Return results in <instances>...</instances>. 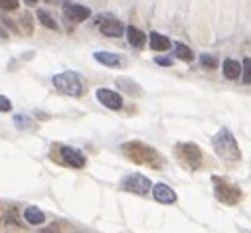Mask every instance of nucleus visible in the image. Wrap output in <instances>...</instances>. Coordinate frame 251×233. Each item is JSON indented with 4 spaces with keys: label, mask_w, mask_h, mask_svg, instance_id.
Listing matches in <instances>:
<instances>
[{
    "label": "nucleus",
    "mask_w": 251,
    "mask_h": 233,
    "mask_svg": "<svg viewBox=\"0 0 251 233\" xmlns=\"http://www.w3.org/2000/svg\"><path fill=\"white\" fill-rule=\"evenodd\" d=\"M212 146L216 150V154L229 164H235L241 160V150L237 146V140L233 137V133L226 127H222L214 137H212Z\"/></svg>",
    "instance_id": "f257e3e1"
},
{
    "label": "nucleus",
    "mask_w": 251,
    "mask_h": 233,
    "mask_svg": "<svg viewBox=\"0 0 251 233\" xmlns=\"http://www.w3.org/2000/svg\"><path fill=\"white\" fill-rule=\"evenodd\" d=\"M123 154L127 156L129 160L137 162V164H147V166H152V168H160L162 166V158L160 154L152 148V146H147L139 140H131V142H125L121 146Z\"/></svg>",
    "instance_id": "f03ea898"
},
{
    "label": "nucleus",
    "mask_w": 251,
    "mask_h": 233,
    "mask_svg": "<svg viewBox=\"0 0 251 233\" xmlns=\"http://www.w3.org/2000/svg\"><path fill=\"white\" fill-rule=\"evenodd\" d=\"M51 83L57 91H61L64 95H70V97H81L83 95V81H81V75L75 73V71H64V73H57L51 77Z\"/></svg>",
    "instance_id": "7ed1b4c3"
},
{
    "label": "nucleus",
    "mask_w": 251,
    "mask_h": 233,
    "mask_svg": "<svg viewBox=\"0 0 251 233\" xmlns=\"http://www.w3.org/2000/svg\"><path fill=\"white\" fill-rule=\"evenodd\" d=\"M212 184H214V196L222 202V204H227V206H235L241 202L243 194L239 190V186H235L233 182L226 180V178H220V176H212Z\"/></svg>",
    "instance_id": "20e7f679"
},
{
    "label": "nucleus",
    "mask_w": 251,
    "mask_h": 233,
    "mask_svg": "<svg viewBox=\"0 0 251 233\" xmlns=\"http://www.w3.org/2000/svg\"><path fill=\"white\" fill-rule=\"evenodd\" d=\"M174 152L178 156V162L184 164L188 170H198L202 166V148L194 142H178L174 146Z\"/></svg>",
    "instance_id": "39448f33"
},
{
    "label": "nucleus",
    "mask_w": 251,
    "mask_h": 233,
    "mask_svg": "<svg viewBox=\"0 0 251 233\" xmlns=\"http://www.w3.org/2000/svg\"><path fill=\"white\" fill-rule=\"evenodd\" d=\"M152 188V182L143 176V174H127L123 180H121V190L125 192H131V194H149V190Z\"/></svg>",
    "instance_id": "423d86ee"
},
{
    "label": "nucleus",
    "mask_w": 251,
    "mask_h": 233,
    "mask_svg": "<svg viewBox=\"0 0 251 233\" xmlns=\"http://www.w3.org/2000/svg\"><path fill=\"white\" fill-rule=\"evenodd\" d=\"M97 101L101 103V105H105L107 109H111V111H119L121 107H123V97H121V93H117V91H113V89H107V87H101V89H97Z\"/></svg>",
    "instance_id": "0eeeda50"
},
{
    "label": "nucleus",
    "mask_w": 251,
    "mask_h": 233,
    "mask_svg": "<svg viewBox=\"0 0 251 233\" xmlns=\"http://www.w3.org/2000/svg\"><path fill=\"white\" fill-rule=\"evenodd\" d=\"M59 154H61V158H64V162L68 166H72V168H83L85 162H87L85 160V154L81 150L74 148V146H61L59 148Z\"/></svg>",
    "instance_id": "6e6552de"
},
{
    "label": "nucleus",
    "mask_w": 251,
    "mask_h": 233,
    "mask_svg": "<svg viewBox=\"0 0 251 233\" xmlns=\"http://www.w3.org/2000/svg\"><path fill=\"white\" fill-rule=\"evenodd\" d=\"M99 30L103 36H109V38H119L125 34V26L121 20L113 18V16H105L101 22H99Z\"/></svg>",
    "instance_id": "1a4fd4ad"
},
{
    "label": "nucleus",
    "mask_w": 251,
    "mask_h": 233,
    "mask_svg": "<svg viewBox=\"0 0 251 233\" xmlns=\"http://www.w3.org/2000/svg\"><path fill=\"white\" fill-rule=\"evenodd\" d=\"M64 14L68 20L72 22H85L89 16H91V10L87 6H81V4H74V2H66L64 4Z\"/></svg>",
    "instance_id": "9d476101"
},
{
    "label": "nucleus",
    "mask_w": 251,
    "mask_h": 233,
    "mask_svg": "<svg viewBox=\"0 0 251 233\" xmlns=\"http://www.w3.org/2000/svg\"><path fill=\"white\" fill-rule=\"evenodd\" d=\"M151 190H152L154 200L160 202V204H164V206H166V204H174V202L178 200V198H176V192H174L170 186L162 184V182H160V184H154Z\"/></svg>",
    "instance_id": "9b49d317"
},
{
    "label": "nucleus",
    "mask_w": 251,
    "mask_h": 233,
    "mask_svg": "<svg viewBox=\"0 0 251 233\" xmlns=\"http://www.w3.org/2000/svg\"><path fill=\"white\" fill-rule=\"evenodd\" d=\"M93 57L105 68H123L125 66V57L119 53H111V51H95Z\"/></svg>",
    "instance_id": "f8f14e48"
},
{
    "label": "nucleus",
    "mask_w": 251,
    "mask_h": 233,
    "mask_svg": "<svg viewBox=\"0 0 251 233\" xmlns=\"http://www.w3.org/2000/svg\"><path fill=\"white\" fill-rule=\"evenodd\" d=\"M149 42H151V47H152L154 51H168V49L172 47V42H170L166 36L158 34V32H151Z\"/></svg>",
    "instance_id": "ddd939ff"
},
{
    "label": "nucleus",
    "mask_w": 251,
    "mask_h": 233,
    "mask_svg": "<svg viewBox=\"0 0 251 233\" xmlns=\"http://www.w3.org/2000/svg\"><path fill=\"white\" fill-rule=\"evenodd\" d=\"M125 32H127V40L133 47H143L147 44V34L135 26H129V28H125Z\"/></svg>",
    "instance_id": "4468645a"
},
{
    "label": "nucleus",
    "mask_w": 251,
    "mask_h": 233,
    "mask_svg": "<svg viewBox=\"0 0 251 233\" xmlns=\"http://www.w3.org/2000/svg\"><path fill=\"white\" fill-rule=\"evenodd\" d=\"M24 219L30 223V225H42L46 221V215L42 210H38L36 206H28L24 210Z\"/></svg>",
    "instance_id": "2eb2a0df"
},
{
    "label": "nucleus",
    "mask_w": 251,
    "mask_h": 233,
    "mask_svg": "<svg viewBox=\"0 0 251 233\" xmlns=\"http://www.w3.org/2000/svg\"><path fill=\"white\" fill-rule=\"evenodd\" d=\"M224 75H226V79H239L241 64L235 62V60H226L224 62Z\"/></svg>",
    "instance_id": "dca6fc26"
},
{
    "label": "nucleus",
    "mask_w": 251,
    "mask_h": 233,
    "mask_svg": "<svg viewBox=\"0 0 251 233\" xmlns=\"http://www.w3.org/2000/svg\"><path fill=\"white\" fill-rule=\"evenodd\" d=\"M174 53H176V57H180L182 62H192L194 60V51L186 44H180V42L174 46Z\"/></svg>",
    "instance_id": "f3484780"
},
{
    "label": "nucleus",
    "mask_w": 251,
    "mask_h": 233,
    "mask_svg": "<svg viewBox=\"0 0 251 233\" xmlns=\"http://www.w3.org/2000/svg\"><path fill=\"white\" fill-rule=\"evenodd\" d=\"M14 123H16V127L22 131H34L36 129V123H34V119H30L28 115H16L14 116Z\"/></svg>",
    "instance_id": "a211bd4d"
},
{
    "label": "nucleus",
    "mask_w": 251,
    "mask_h": 233,
    "mask_svg": "<svg viewBox=\"0 0 251 233\" xmlns=\"http://www.w3.org/2000/svg\"><path fill=\"white\" fill-rule=\"evenodd\" d=\"M117 85H119V87H121L123 91H127V93H131V95H133V91H135L137 95L141 93V87H139L137 83H133V81H131L129 77H121V79H117Z\"/></svg>",
    "instance_id": "6ab92c4d"
},
{
    "label": "nucleus",
    "mask_w": 251,
    "mask_h": 233,
    "mask_svg": "<svg viewBox=\"0 0 251 233\" xmlns=\"http://www.w3.org/2000/svg\"><path fill=\"white\" fill-rule=\"evenodd\" d=\"M36 16H38V20H40L48 30H57V22L50 16V12H46V10H38Z\"/></svg>",
    "instance_id": "aec40b11"
},
{
    "label": "nucleus",
    "mask_w": 251,
    "mask_h": 233,
    "mask_svg": "<svg viewBox=\"0 0 251 233\" xmlns=\"http://www.w3.org/2000/svg\"><path fill=\"white\" fill-rule=\"evenodd\" d=\"M200 64L208 70H216L218 68V60H216V55H210V53H202L200 55Z\"/></svg>",
    "instance_id": "412c9836"
},
{
    "label": "nucleus",
    "mask_w": 251,
    "mask_h": 233,
    "mask_svg": "<svg viewBox=\"0 0 251 233\" xmlns=\"http://www.w3.org/2000/svg\"><path fill=\"white\" fill-rule=\"evenodd\" d=\"M18 4V0H0V10H16Z\"/></svg>",
    "instance_id": "4be33fe9"
},
{
    "label": "nucleus",
    "mask_w": 251,
    "mask_h": 233,
    "mask_svg": "<svg viewBox=\"0 0 251 233\" xmlns=\"http://www.w3.org/2000/svg\"><path fill=\"white\" fill-rule=\"evenodd\" d=\"M249 81H251V66H249V57H245L243 60V83L249 85Z\"/></svg>",
    "instance_id": "5701e85b"
},
{
    "label": "nucleus",
    "mask_w": 251,
    "mask_h": 233,
    "mask_svg": "<svg viewBox=\"0 0 251 233\" xmlns=\"http://www.w3.org/2000/svg\"><path fill=\"white\" fill-rule=\"evenodd\" d=\"M12 111V101L6 99L4 95H0V113H8Z\"/></svg>",
    "instance_id": "b1692460"
},
{
    "label": "nucleus",
    "mask_w": 251,
    "mask_h": 233,
    "mask_svg": "<svg viewBox=\"0 0 251 233\" xmlns=\"http://www.w3.org/2000/svg\"><path fill=\"white\" fill-rule=\"evenodd\" d=\"M154 62H156L158 66H162V68H170V66H172L170 57H154Z\"/></svg>",
    "instance_id": "393cba45"
},
{
    "label": "nucleus",
    "mask_w": 251,
    "mask_h": 233,
    "mask_svg": "<svg viewBox=\"0 0 251 233\" xmlns=\"http://www.w3.org/2000/svg\"><path fill=\"white\" fill-rule=\"evenodd\" d=\"M24 2H26V4H30V6H34V4L38 2V0H24Z\"/></svg>",
    "instance_id": "a878e982"
}]
</instances>
